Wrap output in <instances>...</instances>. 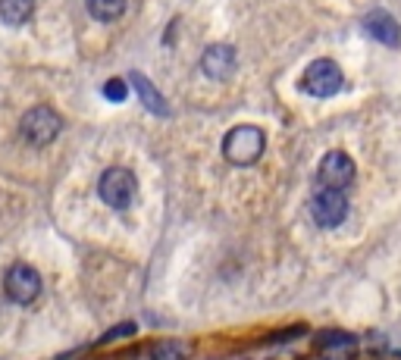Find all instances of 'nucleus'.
Listing matches in <instances>:
<instances>
[{"label": "nucleus", "instance_id": "nucleus-1", "mask_svg": "<svg viewBox=\"0 0 401 360\" xmlns=\"http://www.w3.org/2000/svg\"><path fill=\"white\" fill-rule=\"evenodd\" d=\"M266 148V138L257 126H235L223 141V157L232 166H251L260 160Z\"/></svg>", "mask_w": 401, "mask_h": 360}, {"label": "nucleus", "instance_id": "nucleus-2", "mask_svg": "<svg viewBox=\"0 0 401 360\" xmlns=\"http://www.w3.org/2000/svg\"><path fill=\"white\" fill-rule=\"evenodd\" d=\"M135 191H138L135 176H132L129 170H123V166H110L101 176V185H97L101 201L107 207H113V210H126V207L135 201Z\"/></svg>", "mask_w": 401, "mask_h": 360}, {"label": "nucleus", "instance_id": "nucleus-3", "mask_svg": "<svg viewBox=\"0 0 401 360\" xmlns=\"http://www.w3.org/2000/svg\"><path fill=\"white\" fill-rule=\"evenodd\" d=\"M342 85H345V75L333 60H313L301 75V88L313 97H333L342 91Z\"/></svg>", "mask_w": 401, "mask_h": 360}, {"label": "nucleus", "instance_id": "nucleus-4", "mask_svg": "<svg viewBox=\"0 0 401 360\" xmlns=\"http://www.w3.org/2000/svg\"><path fill=\"white\" fill-rule=\"evenodd\" d=\"M311 217L320 229H335V226L345 223L348 217V197L345 191L335 188H320L317 194L311 197Z\"/></svg>", "mask_w": 401, "mask_h": 360}, {"label": "nucleus", "instance_id": "nucleus-5", "mask_svg": "<svg viewBox=\"0 0 401 360\" xmlns=\"http://www.w3.org/2000/svg\"><path fill=\"white\" fill-rule=\"evenodd\" d=\"M60 129H63V119L50 107H32L22 116V135H26V141H32L35 148L50 144L60 135Z\"/></svg>", "mask_w": 401, "mask_h": 360}, {"label": "nucleus", "instance_id": "nucleus-6", "mask_svg": "<svg viewBox=\"0 0 401 360\" xmlns=\"http://www.w3.org/2000/svg\"><path fill=\"white\" fill-rule=\"evenodd\" d=\"M3 292H7L10 301L16 304H32L38 294H41V276L35 266H26V263H13L3 276Z\"/></svg>", "mask_w": 401, "mask_h": 360}, {"label": "nucleus", "instance_id": "nucleus-7", "mask_svg": "<svg viewBox=\"0 0 401 360\" xmlns=\"http://www.w3.org/2000/svg\"><path fill=\"white\" fill-rule=\"evenodd\" d=\"M317 182H320V188L345 191L348 185L354 182V160L345 154V150H329V154L320 160Z\"/></svg>", "mask_w": 401, "mask_h": 360}, {"label": "nucleus", "instance_id": "nucleus-8", "mask_svg": "<svg viewBox=\"0 0 401 360\" xmlns=\"http://www.w3.org/2000/svg\"><path fill=\"white\" fill-rule=\"evenodd\" d=\"M364 32L373 38V41L386 44V48H401V26L392 13L386 10H370L364 16Z\"/></svg>", "mask_w": 401, "mask_h": 360}, {"label": "nucleus", "instance_id": "nucleus-9", "mask_svg": "<svg viewBox=\"0 0 401 360\" xmlns=\"http://www.w3.org/2000/svg\"><path fill=\"white\" fill-rule=\"evenodd\" d=\"M201 69H204L211 79L223 82V79L232 75V69H235V50H232L229 44H213V48H207L204 57H201Z\"/></svg>", "mask_w": 401, "mask_h": 360}, {"label": "nucleus", "instance_id": "nucleus-10", "mask_svg": "<svg viewBox=\"0 0 401 360\" xmlns=\"http://www.w3.org/2000/svg\"><path fill=\"white\" fill-rule=\"evenodd\" d=\"M129 82H132V88L138 91L141 103L150 110V113H157V116H166V113H170V107H166V101L160 97V91H157L141 72H129Z\"/></svg>", "mask_w": 401, "mask_h": 360}, {"label": "nucleus", "instance_id": "nucleus-11", "mask_svg": "<svg viewBox=\"0 0 401 360\" xmlns=\"http://www.w3.org/2000/svg\"><path fill=\"white\" fill-rule=\"evenodd\" d=\"M317 345H320V351L326 354V357L339 360V357H348V354H354L358 341H354V335H348V332H323Z\"/></svg>", "mask_w": 401, "mask_h": 360}, {"label": "nucleus", "instance_id": "nucleus-12", "mask_svg": "<svg viewBox=\"0 0 401 360\" xmlns=\"http://www.w3.org/2000/svg\"><path fill=\"white\" fill-rule=\"evenodd\" d=\"M35 3L32 0H0V19L7 26H22L32 16Z\"/></svg>", "mask_w": 401, "mask_h": 360}, {"label": "nucleus", "instance_id": "nucleus-13", "mask_svg": "<svg viewBox=\"0 0 401 360\" xmlns=\"http://www.w3.org/2000/svg\"><path fill=\"white\" fill-rule=\"evenodd\" d=\"M88 3V13L101 22H113L126 13V0H85Z\"/></svg>", "mask_w": 401, "mask_h": 360}, {"label": "nucleus", "instance_id": "nucleus-14", "mask_svg": "<svg viewBox=\"0 0 401 360\" xmlns=\"http://www.w3.org/2000/svg\"><path fill=\"white\" fill-rule=\"evenodd\" d=\"M188 357V345L185 341H157L154 348H150V360H185Z\"/></svg>", "mask_w": 401, "mask_h": 360}, {"label": "nucleus", "instance_id": "nucleus-15", "mask_svg": "<svg viewBox=\"0 0 401 360\" xmlns=\"http://www.w3.org/2000/svg\"><path fill=\"white\" fill-rule=\"evenodd\" d=\"M135 323H119V326H113L110 332H104L101 335V345H113V341H119V339H132L135 335Z\"/></svg>", "mask_w": 401, "mask_h": 360}, {"label": "nucleus", "instance_id": "nucleus-16", "mask_svg": "<svg viewBox=\"0 0 401 360\" xmlns=\"http://www.w3.org/2000/svg\"><path fill=\"white\" fill-rule=\"evenodd\" d=\"M104 97H107V101H113V103L126 101V97H129V88H126V79H110V82L104 85Z\"/></svg>", "mask_w": 401, "mask_h": 360}, {"label": "nucleus", "instance_id": "nucleus-17", "mask_svg": "<svg viewBox=\"0 0 401 360\" xmlns=\"http://www.w3.org/2000/svg\"><path fill=\"white\" fill-rule=\"evenodd\" d=\"M392 357H395V360H401V351H392Z\"/></svg>", "mask_w": 401, "mask_h": 360}]
</instances>
